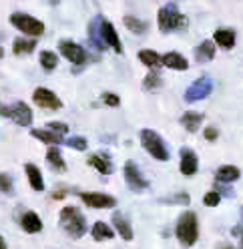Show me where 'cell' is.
<instances>
[{"label":"cell","mask_w":243,"mask_h":249,"mask_svg":"<svg viewBox=\"0 0 243 249\" xmlns=\"http://www.w3.org/2000/svg\"><path fill=\"white\" fill-rule=\"evenodd\" d=\"M139 60L143 62V65H147L149 69H159L163 65V56H159L155 51H141Z\"/></svg>","instance_id":"d4e9b609"},{"label":"cell","mask_w":243,"mask_h":249,"mask_svg":"<svg viewBox=\"0 0 243 249\" xmlns=\"http://www.w3.org/2000/svg\"><path fill=\"white\" fill-rule=\"evenodd\" d=\"M115 235L113 233V229L107 225V223H103V221H97L95 225H93V237L97 239V241H104V239H111Z\"/></svg>","instance_id":"83f0119b"},{"label":"cell","mask_w":243,"mask_h":249,"mask_svg":"<svg viewBox=\"0 0 243 249\" xmlns=\"http://www.w3.org/2000/svg\"><path fill=\"white\" fill-rule=\"evenodd\" d=\"M187 26V17H183L175 4H165L159 10V28L163 33H171V30H179Z\"/></svg>","instance_id":"3957f363"},{"label":"cell","mask_w":243,"mask_h":249,"mask_svg":"<svg viewBox=\"0 0 243 249\" xmlns=\"http://www.w3.org/2000/svg\"><path fill=\"white\" fill-rule=\"evenodd\" d=\"M0 249H6V243H4V239L0 237Z\"/></svg>","instance_id":"f35d334b"},{"label":"cell","mask_w":243,"mask_h":249,"mask_svg":"<svg viewBox=\"0 0 243 249\" xmlns=\"http://www.w3.org/2000/svg\"><path fill=\"white\" fill-rule=\"evenodd\" d=\"M203 123V115H199V113H191V111H187L183 117H181V124L189 131V133H195L197 129H199V124Z\"/></svg>","instance_id":"603a6c76"},{"label":"cell","mask_w":243,"mask_h":249,"mask_svg":"<svg viewBox=\"0 0 243 249\" xmlns=\"http://www.w3.org/2000/svg\"><path fill=\"white\" fill-rule=\"evenodd\" d=\"M35 49H36V42L30 40V38H17L14 40V46H12L14 54H30Z\"/></svg>","instance_id":"484cf974"},{"label":"cell","mask_w":243,"mask_h":249,"mask_svg":"<svg viewBox=\"0 0 243 249\" xmlns=\"http://www.w3.org/2000/svg\"><path fill=\"white\" fill-rule=\"evenodd\" d=\"M33 101L42 108H49V111H58V108L63 107V101H60L51 89H44V87H38L35 90Z\"/></svg>","instance_id":"9c48e42d"},{"label":"cell","mask_w":243,"mask_h":249,"mask_svg":"<svg viewBox=\"0 0 243 249\" xmlns=\"http://www.w3.org/2000/svg\"><path fill=\"white\" fill-rule=\"evenodd\" d=\"M211 90H213V81L209 79V76H201V79H197L185 92V101L187 103H197V101H203L205 97L211 95Z\"/></svg>","instance_id":"52a82bcc"},{"label":"cell","mask_w":243,"mask_h":249,"mask_svg":"<svg viewBox=\"0 0 243 249\" xmlns=\"http://www.w3.org/2000/svg\"><path fill=\"white\" fill-rule=\"evenodd\" d=\"M60 225L70 237L79 239L87 233V221L77 207H65L60 211Z\"/></svg>","instance_id":"6da1fadb"},{"label":"cell","mask_w":243,"mask_h":249,"mask_svg":"<svg viewBox=\"0 0 243 249\" xmlns=\"http://www.w3.org/2000/svg\"><path fill=\"white\" fill-rule=\"evenodd\" d=\"M113 225L117 227V231H119V235L123 237L125 241H131L133 239V229H131V225H129V221L125 219L121 213H115L113 215Z\"/></svg>","instance_id":"ffe728a7"},{"label":"cell","mask_w":243,"mask_h":249,"mask_svg":"<svg viewBox=\"0 0 243 249\" xmlns=\"http://www.w3.org/2000/svg\"><path fill=\"white\" fill-rule=\"evenodd\" d=\"M2 54H4V51H2V46H0V58H2Z\"/></svg>","instance_id":"60d3db41"},{"label":"cell","mask_w":243,"mask_h":249,"mask_svg":"<svg viewBox=\"0 0 243 249\" xmlns=\"http://www.w3.org/2000/svg\"><path fill=\"white\" fill-rule=\"evenodd\" d=\"M47 161H49V165H51L52 169H56V171H65V169H67V163H65V159H63V153L58 151V147H51V149L47 151Z\"/></svg>","instance_id":"cb8c5ba5"},{"label":"cell","mask_w":243,"mask_h":249,"mask_svg":"<svg viewBox=\"0 0 243 249\" xmlns=\"http://www.w3.org/2000/svg\"><path fill=\"white\" fill-rule=\"evenodd\" d=\"M20 225L26 233H38L42 229V221H40V217L35 213V211H26L22 215V219H20Z\"/></svg>","instance_id":"e0dca14e"},{"label":"cell","mask_w":243,"mask_h":249,"mask_svg":"<svg viewBox=\"0 0 243 249\" xmlns=\"http://www.w3.org/2000/svg\"><path fill=\"white\" fill-rule=\"evenodd\" d=\"M239 175H241L239 169L233 167V165H223V167L217 169V173H215V177H217L219 183H233V181L239 179Z\"/></svg>","instance_id":"44dd1931"},{"label":"cell","mask_w":243,"mask_h":249,"mask_svg":"<svg viewBox=\"0 0 243 249\" xmlns=\"http://www.w3.org/2000/svg\"><path fill=\"white\" fill-rule=\"evenodd\" d=\"M191 197L187 193H177L173 197H167V199H161V203H181V205H189Z\"/></svg>","instance_id":"4dcf8cb0"},{"label":"cell","mask_w":243,"mask_h":249,"mask_svg":"<svg viewBox=\"0 0 243 249\" xmlns=\"http://www.w3.org/2000/svg\"><path fill=\"white\" fill-rule=\"evenodd\" d=\"M65 143H67L70 149H74V151H85V149H87V141H85L83 137H70V139H67Z\"/></svg>","instance_id":"1f68e13d"},{"label":"cell","mask_w":243,"mask_h":249,"mask_svg":"<svg viewBox=\"0 0 243 249\" xmlns=\"http://www.w3.org/2000/svg\"><path fill=\"white\" fill-rule=\"evenodd\" d=\"M101 28H103V38H104V42H107L115 53H119V54L123 53V46H121V40H119V35H117V30H115L113 22H109V20H104V18H103Z\"/></svg>","instance_id":"4fadbf2b"},{"label":"cell","mask_w":243,"mask_h":249,"mask_svg":"<svg viewBox=\"0 0 243 249\" xmlns=\"http://www.w3.org/2000/svg\"><path fill=\"white\" fill-rule=\"evenodd\" d=\"M197 155H195V151L193 149H189V147H183L181 149V173L183 175H195L197 173Z\"/></svg>","instance_id":"7c38bea8"},{"label":"cell","mask_w":243,"mask_h":249,"mask_svg":"<svg viewBox=\"0 0 243 249\" xmlns=\"http://www.w3.org/2000/svg\"><path fill=\"white\" fill-rule=\"evenodd\" d=\"M103 103L109 105V107H119L121 99L117 95H113V92H104V95H103Z\"/></svg>","instance_id":"8d00e7d4"},{"label":"cell","mask_w":243,"mask_h":249,"mask_svg":"<svg viewBox=\"0 0 243 249\" xmlns=\"http://www.w3.org/2000/svg\"><path fill=\"white\" fill-rule=\"evenodd\" d=\"M81 199L85 205L95 207V209H111L117 205V199L104 193H81Z\"/></svg>","instance_id":"8fae6325"},{"label":"cell","mask_w":243,"mask_h":249,"mask_svg":"<svg viewBox=\"0 0 243 249\" xmlns=\"http://www.w3.org/2000/svg\"><path fill=\"white\" fill-rule=\"evenodd\" d=\"M10 22L14 24V28H18L20 33L28 36H40L44 33V24L35 17H28L26 12H14L10 17Z\"/></svg>","instance_id":"8992f818"},{"label":"cell","mask_w":243,"mask_h":249,"mask_svg":"<svg viewBox=\"0 0 243 249\" xmlns=\"http://www.w3.org/2000/svg\"><path fill=\"white\" fill-rule=\"evenodd\" d=\"M0 191H4V193L12 191V179L6 173H0Z\"/></svg>","instance_id":"e575fe53"},{"label":"cell","mask_w":243,"mask_h":249,"mask_svg":"<svg viewBox=\"0 0 243 249\" xmlns=\"http://www.w3.org/2000/svg\"><path fill=\"white\" fill-rule=\"evenodd\" d=\"M40 65H42L44 71H54L56 65H58V56L51 51H42L40 53Z\"/></svg>","instance_id":"f1b7e54d"},{"label":"cell","mask_w":243,"mask_h":249,"mask_svg":"<svg viewBox=\"0 0 243 249\" xmlns=\"http://www.w3.org/2000/svg\"><path fill=\"white\" fill-rule=\"evenodd\" d=\"M141 145L145 147V151L151 155V157H155L157 161H167L169 159V151H167L163 139L151 129H143L141 131Z\"/></svg>","instance_id":"277c9868"},{"label":"cell","mask_w":243,"mask_h":249,"mask_svg":"<svg viewBox=\"0 0 243 249\" xmlns=\"http://www.w3.org/2000/svg\"><path fill=\"white\" fill-rule=\"evenodd\" d=\"M241 247H243V229H241Z\"/></svg>","instance_id":"b9f144b4"},{"label":"cell","mask_w":243,"mask_h":249,"mask_svg":"<svg viewBox=\"0 0 243 249\" xmlns=\"http://www.w3.org/2000/svg\"><path fill=\"white\" fill-rule=\"evenodd\" d=\"M58 49H60V54H63L67 60H70L72 65H83V62L87 60L85 49L79 44H74L72 40H60Z\"/></svg>","instance_id":"30bf717a"},{"label":"cell","mask_w":243,"mask_h":249,"mask_svg":"<svg viewBox=\"0 0 243 249\" xmlns=\"http://www.w3.org/2000/svg\"><path fill=\"white\" fill-rule=\"evenodd\" d=\"M219 201H221L219 191H211V193H207V195L203 197V203H205L207 207H215V205H219Z\"/></svg>","instance_id":"836d02e7"},{"label":"cell","mask_w":243,"mask_h":249,"mask_svg":"<svg viewBox=\"0 0 243 249\" xmlns=\"http://www.w3.org/2000/svg\"><path fill=\"white\" fill-rule=\"evenodd\" d=\"M49 129H51V131H54V133H58V135H65V133L69 131V124L52 121V123H49Z\"/></svg>","instance_id":"d590c367"},{"label":"cell","mask_w":243,"mask_h":249,"mask_svg":"<svg viewBox=\"0 0 243 249\" xmlns=\"http://www.w3.org/2000/svg\"><path fill=\"white\" fill-rule=\"evenodd\" d=\"M217 129H213V127H209V129H205V139H207V141H215V139H217Z\"/></svg>","instance_id":"74e56055"},{"label":"cell","mask_w":243,"mask_h":249,"mask_svg":"<svg viewBox=\"0 0 243 249\" xmlns=\"http://www.w3.org/2000/svg\"><path fill=\"white\" fill-rule=\"evenodd\" d=\"M30 135H33L35 139H38V141L47 143V145H60V143H65L63 135H58V133H54L51 129H33V131H30Z\"/></svg>","instance_id":"5bb4252c"},{"label":"cell","mask_w":243,"mask_h":249,"mask_svg":"<svg viewBox=\"0 0 243 249\" xmlns=\"http://www.w3.org/2000/svg\"><path fill=\"white\" fill-rule=\"evenodd\" d=\"M24 173H26V177H28V181H30V187H33L35 191H42L44 189V181H42V173L38 171V167L36 165H33V163H28L26 167H24Z\"/></svg>","instance_id":"ac0fdd59"},{"label":"cell","mask_w":243,"mask_h":249,"mask_svg":"<svg viewBox=\"0 0 243 249\" xmlns=\"http://www.w3.org/2000/svg\"><path fill=\"white\" fill-rule=\"evenodd\" d=\"M177 237L179 241L191 247L199 237V225H197V215L193 211H185L177 221Z\"/></svg>","instance_id":"7a4b0ae2"},{"label":"cell","mask_w":243,"mask_h":249,"mask_svg":"<svg viewBox=\"0 0 243 249\" xmlns=\"http://www.w3.org/2000/svg\"><path fill=\"white\" fill-rule=\"evenodd\" d=\"M101 22H103V18L101 17H97L93 22L88 24V38H90V42H93L97 49H104L107 46V42H104V38H103V28H101Z\"/></svg>","instance_id":"9a60e30c"},{"label":"cell","mask_w":243,"mask_h":249,"mask_svg":"<svg viewBox=\"0 0 243 249\" xmlns=\"http://www.w3.org/2000/svg\"><path fill=\"white\" fill-rule=\"evenodd\" d=\"M123 22H125V26L131 30V33H143L145 30V22H141L139 18H135V17H125Z\"/></svg>","instance_id":"f546056e"},{"label":"cell","mask_w":243,"mask_h":249,"mask_svg":"<svg viewBox=\"0 0 243 249\" xmlns=\"http://www.w3.org/2000/svg\"><path fill=\"white\" fill-rule=\"evenodd\" d=\"M90 167H95L99 173H104V175H109L111 171H113V165L107 161V159H103L101 155H90L88 157V161H87Z\"/></svg>","instance_id":"4316f807"},{"label":"cell","mask_w":243,"mask_h":249,"mask_svg":"<svg viewBox=\"0 0 243 249\" xmlns=\"http://www.w3.org/2000/svg\"><path fill=\"white\" fill-rule=\"evenodd\" d=\"M161 85V74L159 72H151L147 74V79H145V89L151 90V89H157Z\"/></svg>","instance_id":"d6a6232c"},{"label":"cell","mask_w":243,"mask_h":249,"mask_svg":"<svg viewBox=\"0 0 243 249\" xmlns=\"http://www.w3.org/2000/svg\"><path fill=\"white\" fill-rule=\"evenodd\" d=\"M0 115L14 121L20 127H28L30 123H33V111H30V107L26 103H14L10 107L6 105H0Z\"/></svg>","instance_id":"5b68a950"},{"label":"cell","mask_w":243,"mask_h":249,"mask_svg":"<svg viewBox=\"0 0 243 249\" xmlns=\"http://www.w3.org/2000/svg\"><path fill=\"white\" fill-rule=\"evenodd\" d=\"M213 42H217L219 46H223V49H231L235 44V33L231 28H219L213 35Z\"/></svg>","instance_id":"7402d4cb"},{"label":"cell","mask_w":243,"mask_h":249,"mask_svg":"<svg viewBox=\"0 0 243 249\" xmlns=\"http://www.w3.org/2000/svg\"><path fill=\"white\" fill-rule=\"evenodd\" d=\"M163 65L167 69H173V71H187L189 62L185 56H181L179 53H167L163 54Z\"/></svg>","instance_id":"2e32d148"},{"label":"cell","mask_w":243,"mask_h":249,"mask_svg":"<svg viewBox=\"0 0 243 249\" xmlns=\"http://www.w3.org/2000/svg\"><path fill=\"white\" fill-rule=\"evenodd\" d=\"M123 175H125V181H127V185L131 187V191H143V189H147V179L143 177V173L139 171V167H137L133 161H129L127 165H125V169H123Z\"/></svg>","instance_id":"ba28073f"},{"label":"cell","mask_w":243,"mask_h":249,"mask_svg":"<svg viewBox=\"0 0 243 249\" xmlns=\"http://www.w3.org/2000/svg\"><path fill=\"white\" fill-rule=\"evenodd\" d=\"M217 249H233L231 245H221V247H217Z\"/></svg>","instance_id":"ab89813d"},{"label":"cell","mask_w":243,"mask_h":249,"mask_svg":"<svg viewBox=\"0 0 243 249\" xmlns=\"http://www.w3.org/2000/svg\"><path fill=\"white\" fill-rule=\"evenodd\" d=\"M213 56H215V44H213V40H203L195 49V58L199 60V62L213 60Z\"/></svg>","instance_id":"d6986e66"}]
</instances>
